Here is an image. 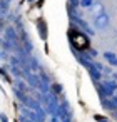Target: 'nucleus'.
I'll return each mask as SVG.
<instances>
[{"label": "nucleus", "mask_w": 117, "mask_h": 122, "mask_svg": "<svg viewBox=\"0 0 117 122\" xmlns=\"http://www.w3.org/2000/svg\"><path fill=\"white\" fill-rule=\"evenodd\" d=\"M97 120L99 122H107V119H104V117H97Z\"/></svg>", "instance_id": "obj_4"}, {"label": "nucleus", "mask_w": 117, "mask_h": 122, "mask_svg": "<svg viewBox=\"0 0 117 122\" xmlns=\"http://www.w3.org/2000/svg\"><path fill=\"white\" fill-rule=\"evenodd\" d=\"M70 39H72V44L74 45H79V49H84L89 45V42L85 40V37L82 34H75V32H70Z\"/></svg>", "instance_id": "obj_1"}, {"label": "nucleus", "mask_w": 117, "mask_h": 122, "mask_svg": "<svg viewBox=\"0 0 117 122\" xmlns=\"http://www.w3.org/2000/svg\"><path fill=\"white\" fill-rule=\"evenodd\" d=\"M92 0H82V5H90Z\"/></svg>", "instance_id": "obj_3"}, {"label": "nucleus", "mask_w": 117, "mask_h": 122, "mask_svg": "<svg viewBox=\"0 0 117 122\" xmlns=\"http://www.w3.org/2000/svg\"><path fill=\"white\" fill-rule=\"evenodd\" d=\"M104 55H105V59H107V60H109L110 64H114V65H117V57H115V55H114L112 52H105Z\"/></svg>", "instance_id": "obj_2"}]
</instances>
